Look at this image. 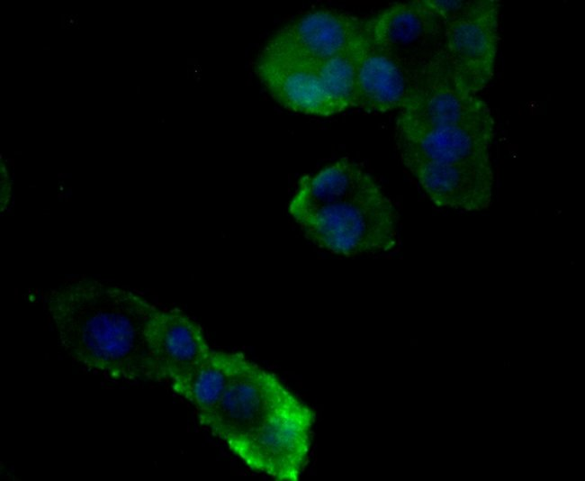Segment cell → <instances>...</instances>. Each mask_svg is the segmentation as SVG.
<instances>
[{
	"instance_id": "6da1fadb",
	"label": "cell",
	"mask_w": 585,
	"mask_h": 481,
	"mask_svg": "<svg viewBox=\"0 0 585 481\" xmlns=\"http://www.w3.org/2000/svg\"><path fill=\"white\" fill-rule=\"evenodd\" d=\"M400 160L437 206L487 209L495 123L487 104L461 89L445 53L418 77L396 120Z\"/></svg>"
},
{
	"instance_id": "7a4b0ae2",
	"label": "cell",
	"mask_w": 585,
	"mask_h": 481,
	"mask_svg": "<svg viewBox=\"0 0 585 481\" xmlns=\"http://www.w3.org/2000/svg\"><path fill=\"white\" fill-rule=\"evenodd\" d=\"M314 420L275 375L247 358L219 404L199 419L246 466L278 481L299 479Z\"/></svg>"
},
{
	"instance_id": "3957f363",
	"label": "cell",
	"mask_w": 585,
	"mask_h": 481,
	"mask_svg": "<svg viewBox=\"0 0 585 481\" xmlns=\"http://www.w3.org/2000/svg\"><path fill=\"white\" fill-rule=\"evenodd\" d=\"M41 300L61 347L76 362L113 379L156 381L146 330L158 309L148 300L95 280L50 289Z\"/></svg>"
},
{
	"instance_id": "277c9868",
	"label": "cell",
	"mask_w": 585,
	"mask_h": 481,
	"mask_svg": "<svg viewBox=\"0 0 585 481\" xmlns=\"http://www.w3.org/2000/svg\"><path fill=\"white\" fill-rule=\"evenodd\" d=\"M295 220L319 246L346 257L388 252L398 242L396 211L380 186Z\"/></svg>"
},
{
	"instance_id": "5b68a950",
	"label": "cell",
	"mask_w": 585,
	"mask_h": 481,
	"mask_svg": "<svg viewBox=\"0 0 585 481\" xmlns=\"http://www.w3.org/2000/svg\"><path fill=\"white\" fill-rule=\"evenodd\" d=\"M358 45L319 65L256 61V73L272 97L286 109L330 116L353 106Z\"/></svg>"
},
{
	"instance_id": "8992f818",
	"label": "cell",
	"mask_w": 585,
	"mask_h": 481,
	"mask_svg": "<svg viewBox=\"0 0 585 481\" xmlns=\"http://www.w3.org/2000/svg\"><path fill=\"white\" fill-rule=\"evenodd\" d=\"M368 19L335 10L309 13L278 30L256 61L287 65H319L356 46Z\"/></svg>"
},
{
	"instance_id": "52a82bcc",
	"label": "cell",
	"mask_w": 585,
	"mask_h": 481,
	"mask_svg": "<svg viewBox=\"0 0 585 481\" xmlns=\"http://www.w3.org/2000/svg\"><path fill=\"white\" fill-rule=\"evenodd\" d=\"M500 4L468 0L445 19V57L457 85L478 95L491 80L499 41Z\"/></svg>"
},
{
	"instance_id": "ba28073f",
	"label": "cell",
	"mask_w": 585,
	"mask_h": 481,
	"mask_svg": "<svg viewBox=\"0 0 585 481\" xmlns=\"http://www.w3.org/2000/svg\"><path fill=\"white\" fill-rule=\"evenodd\" d=\"M370 25L378 43L416 77L445 53V21L428 0L394 4Z\"/></svg>"
},
{
	"instance_id": "9c48e42d",
	"label": "cell",
	"mask_w": 585,
	"mask_h": 481,
	"mask_svg": "<svg viewBox=\"0 0 585 481\" xmlns=\"http://www.w3.org/2000/svg\"><path fill=\"white\" fill-rule=\"evenodd\" d=\"M156 381L176 391L211 352L200 326L179 310H158L146 330Z\"/></svg>"
},
{
	"instance_id": "30bf717a",
	"label": "cell",
	"mask_w": 585,
	"mask_h": 481,
	"mask_svg": "<svg viewBox=\"0 0 585 481\" xmlns=\"http://www.w3.org/2000/svg\"><path fill=\"white\" fill-rule=\"evenodd\" d=\"M418 77L378 43L369 18L357 49L353 106L368 113L400 110Z\"/></svg>"
},
{
	"instance_id": "8fae6325",
	"label": "cell",
	"mask_w": 585,
	"mask_h": 481,
	"mask_svg": "<svg viewBox=\"0 0 585 481\" xmlns=\"http://www.w3.org/2000/svg\"><path fill=\"white\" fill-rule=\"evenodd\" d=\"M374 178L357 163L343 159L317 174L303 177L290 203L294 219L323 206L378 187Z\"/></svg>"
},
{
	"instance_id": "7c38bea8",
	"label": "cell",
	"mask_w": 585,
	"mask_h": 481,
	"mask_svg": "<svg viewBox=\"0 0 585 481\" xmlns=\"http://www.w3.org/2000/svg\"><path fill=\"white\" fill-rule=\"evenodd\" d=\"M246 357L241 353L211 350L176 394L191 403L199 419L219 404Z\"/></svg>"
}]
</instances>
